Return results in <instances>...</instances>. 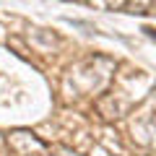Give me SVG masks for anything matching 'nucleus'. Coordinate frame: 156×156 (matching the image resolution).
I'll use <instances>...</instances> for the list:
<instances>
[{"mask_svg":"<svg viewBox=\"0 0 156 156\" xmlns=\"http://www.w3.org/2000/svg\"><path fill=\"white\" fill-rule=\"evenodd\" d=\"M8 146L13 148L16 156H42L44 154V143L39 138H34L26 130H16V133L8 135Z\"/></svg>","mask_w":156,"mask_h":156,"instance_id":"1","label":"nucleus"},{"mask_svg":"<svg viewBox=\"0 0 156 156\" xmlns=\"http://www.w3.org/2000/svg\"><path fill=\"white\" fill-rule=\"evenodd\" d=\"M143 31H146V34H148V37H151V39H156V31H154V29H148V26H146V29H143Z\"/></svg>","mask_w":156,"mask_h":156,"instance_id":"2","label":"nucleus"}]
</instances>
